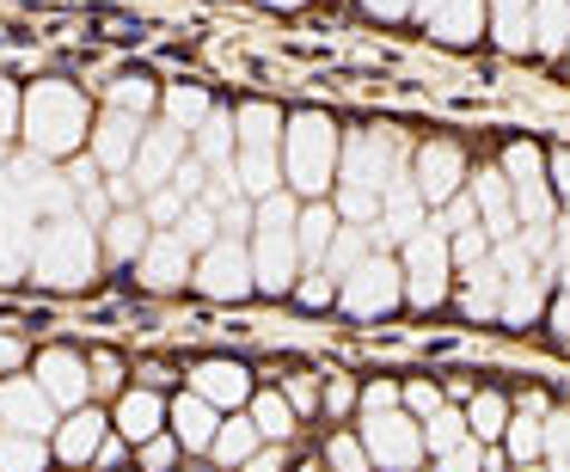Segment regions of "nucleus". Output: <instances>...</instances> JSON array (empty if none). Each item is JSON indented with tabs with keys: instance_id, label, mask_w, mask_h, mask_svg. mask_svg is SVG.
I'll list each match as a JSON object with an SVG mask.
<instances>
[{
	"instance_id": "50",
	"label": "nucleus",
	"mask_w": 570,
	"mask_h": 472,
	"mask_svg": "<svg viewBox=\"0 0 570 472\" xmlns=\"http://www.w3.org/2000/svg\"><path fill=\"white\" fill-rule=\"evenodd\" d=\"M479 466H484V460L472 454V442H460L454 454H442V472H479Z\"/></svg>"
},
{
	"instance_id": "19",
	"label": "nucleus",
	"mask_w": 570,
	"mask_h": 472,
	"mask_svg": "<svg viewBox=\"0 0 570 472\" xmlns=\"http://www.w3.org/2000/svg\"><path fill=\"white\" fill-rule=\"evenodd\" d=\"M472 203L484 215V234L491 239H515V190H509L503 173H479L472 178Z\"/></svg>"
},
{
	"instance_id": "54",
	"label": "nucleus",
	"mask_w": 570,
	"mask_h": 472,
	"mask_svg": "<svg viewBox=\"0 0 570 472\" xmlns=\"http://www.w3.org/2000/svg\"><path fill=\"white\" fill-rule=\"evenodd\" d=\"M350 399H356V386H350V381H332V386H325V405H332V411H344Z\"/></svg>"
},
{
	"instance_id": "14",
	"label": "nucleus",
	"mask_w": 570,
	"mask_h": 472,
	"mask_svg": "<svg viewBox=\"0 0 570 472\" xmlns=\"http://www.w3.org/2000/svg\"><path fill=\"white\" fill-rule=\"evenodd\" d=\"M503 166H509V185H515V222L546 227V215H552V190H546V166H540V154H533L528 141H515Z\"/></svg>"
},
{
	"instance_id": "5",
	"label": "nucleus",
	"mask_w": 570,
	"mask_h": 472,
	"mask_svg": "<svg viewBox=\"0 0 570 472\" xmlns=\"http://www.w3.org/2000/svg\"><path fill=\"white\" fill-rule=\"evenodd\" d=\"M31 246H38V209L13 190V178L0 173V283L31 271Z\"/></svg>"
},
{
	"instance_id": "21",
	"label": "nucleus",
	"mask_w": 570,
	"mask_h": 472,
	"mask_svg": "<svg viewBox=\"0 0 570 472\" xmlns=\"http://www.w3.org/2000/svg\"><path fill=\"white\" fill-rule=\"evenodd\" d=\"M173 435H178V448H203V454H209L215 435H222V411H215L203 393L178 399L173 405Z\"/></svg>"
},
{
	"instance_id": "51",
	"label": "nucleus",
	"mask_w": 570,
	"mask_h": 472,
	"mask_svg": "<svg viewBox=\"0 0 570 472\" xmlns=\"http://www.w3.org/2000/svg\"><path fill=\"white\" fill-rule=\"evenodd\" d=\"M283 399H288L295 411H307V405H320V386H313L307 374H301V381H288V393H283Z\"/></svg>"
},
{
	"instance_id": "25",
	"label": "nucleus",
	"mask_w": 570,
	"mask_h": 472,
	"mask_svg": "<svg viewBox=\"0 0 570 472\" xmlns=\"http://www.w3.org/2000/svg\"><path fill=\"white\" fill-rule=\"evenodd\" d=\"M190 381H197V393L209 399L215 411H222V405H239V399L252 393V381H246V368H239V362H203Z\"/></svg>"
},
{
	"instance_id": "31",
	"label": "nucleus",
	"mask_w": 570,
	"mask_h": 472,
	"mask_svg": "<svg viewBox=\"0 0 570 472\" xmlns=\"http://www.w3.org/2000/svg\"><path fill=\"white\" fill-rule=\"evenodd\" d=\"M295 239H301V258H325V252H332V239H337V215L325 209V203H313V209H301V222H295Z\"/></svg>"
},
{
	"instance_id": "6",
	"label": "nucleus",
	"mask_w": 570,
	"mask_h": 472,
	"mask_svg": "<svg viewBox=\"0 0 570 472\" xmlns=\"http://www.w3.org/2000/svg\"><path fill=\"white\" fill-rule=\"evenodd\" d=\"M448 258H454V246H448L435 227H423L417 239H405V301L411 307H435V301L448 295Z\"/></svg>"
},
{
	"instance_id": "55",
	"label": "nucleus",
	"mask_w": 570,
	"mask_h": 472,
	"mask_svg": "<svg viewBox=\"0 0 570 472\" xmlns=\"http://www.w3.org/2000/svg\"><path fill=\"white\" fill-rule=\"evenodd\" d=\"M362 405H368V411H393L399 393H393V386H368V399H362Z\"/></svg>"
},
{
	"instance_id": "34",
	"label": "nucleus",
	"mask_w": 570,
	"mask_h": 472,
	"mask_svg": "<svg viewBox=\"0 0 570 472\" xmlns=\"http://www.w3.org/2000/svg\"><path fill=\"white\" fill-rule=\"evenodd\" d=\"M215 117V105H209V92H197V87H178V92H166V124L173 129H203Z\"/></svg>"
},
{
	"instance_id": "42",
	"label": "nucleus",
	"mask_w": 570,
	"mask_h": 472,
	"mask_svg": "<svg viewBox=\"0 0 570 472\" xmlns=\"http://www.w3.org/2000/svg\"><path fill=\"white\" fill-rule=\"evenodd\" d=\"M472 430H479V435H503V430H509V405H503L497 393L472 399Z\"/></svg>"
},
{
	"instance_id": "33",
	"label": "nucleus",
	"mask_w": 570,
	"mask_h": 472,
	"mask_svg": "<svg viewBox=\"0 0 570 472\" xmlns=\"http://www.w3.org/2000/svg\"><path fill=\"white\" fill-rule=\"evenodd\" d=\"M234 129H239V148H276L283 117H276V105H246V111H234Z\"/></svg>"
},
{
	"instance_id": "22",
	"label": "nucleus",
	"mask_w": 570,
	"mask_h": 472,
	"mask_svg": "<svg viewBox=\"0 0 570 472\" xmlns=\"http://www.w3.org/2000/svg\"><path fill=\"white\" fill-rule=\"evenodd\" d=\"M234 178H239V190H246L252 203H264V197L283 190V160H276V148H239Z\"/></svg>"
},
{
	"instance_id": "41",
	"label": "nucleus",
	"mask_w": 570,
	"mask_h": 472,
	"mask_svg": "<svg viewBox=\"0 0 570 472\" xmlns=\"http://www.w3.org/2000/svg\"><path fill=\"white\" fill-rule=\"evenodd\" d=\"M148 105H154V87L148 80H111V111H136V117H148Z\"/></svg>"
},
{
	"instance_id": "8",
	"label": "nucleus",
	"mask_w": 570,
	"mask_h": 472,
	"mask_svg": "<svg viewBox=\"0 0 570 472\" xmlns=\"http://www.w3.org/2000/svg\"><path fill=\"white\" fill-rule=\"evenodd\" d=\"M362 448H368V460H374V466L405 472V466H417L423 435H417V423H411V417H399V411H374V417L362 423Z\"/></svg>"
},
{
	"instance_id": "57",
	"label": "nucleus",
	"mask_w": 570,
	"mask_h": 472,
	"mask_svg": "<svg viewBox=\"0 0 570 472\" xmlns=\"http://www.w3.org/2000/svg\"><path fill=\"white\" fill-rule=\"evenodd\" d=\"M368 13H381V19H405V13H411V0H368Z\"/></svg>"
},
{
	"instance_id": "23",
	"label": "nucleus",
	"mask_w": 570,
	"mask_h": 472,
	"mask_svg": "<svg viewBox=\"0 0 570 472\" xmlns=\"http://www.w3.org/2000/svg\"><path fill=\"white\" fill-rule=\"evenodd\" d=\"M148 227H154V222H148L141 209H117L111 222H105V252H111L117 264H136L141 252H148V239H154Z\"/></svg>"
},
{
	"instance_id": "2",
	"label": "nucleus",
	"mask_w": 570,
	"mask_h": 472,
	"mask_svg": "<svg viewBox=\"0 0 570 472\" xmlns=\"http://www.w3.org/2000/svg\"><path fill=\"white\" fill-rule=\"evenodd\" d=\"M99 252L105 239L92 234L87 215H56L38 227V246H31V276L43 288H87L99 276Z\"/></svg>"
},
{
	"instance_id": "60",
	"label": "nucleus",
	"mask_w": 570,
	"mask_h": 472,
	"mask_svg": "<svg viewBox=\"0 0 570 472\" xmlns=\"http://www.w3.org/2000/svg\"><path fill=\"white\" fill-rule=\"evenodd\" d=\"M442 7H448V0H411V13H417V19H423V26H430V19H435V13H442Z\"/></svg>"
},
{
	"instance_id": "11",
	"label": "nucleus",
	"mask_w": 570,
	"mask_h": 472,
	"mask_svg": "<svg viewBox=\"0 0 570 472\" xmlns=\"http://www.w3.org/2000/svg\"><path fill=\"white\" fill-rule=\"evenodd\" d=\"M141 141H148V124H141L136 111H105L99 124H92V160H99V173H129L141 154Z\"/></svg>"
},
{
	"instance_id": "43",
	"label": "nucleus",
	"mask_w": 570,
	"mask_h": 472,
	"mask_svg": "<svg viewBox=\"0 0 570 472\" xmlns=\"http://www.w3.org/2000/svg\"><path fill=\"white\" fill-rule=\"evenodd\" d=\"M19 117H26V99H19L13 80H0V148L19 136Z\"/></svg>"
},
{
	"instance_id": "36",
	"label": "nucleus",
	"mask_w": 570,
	"mask_h": 472,
	"mask_svg": "<svg viewBox=\"0 0 570 472\" xmlns=\"http://www.w3.org/2000/svg\"><path fill=\"white\" fill-rule=\"evenodd\" d=\"M252 423H258V435H271V442H288V435H295V405H288L283 393H258L252 399Z\"/></svg>"
},
{
	"instance_id": "26",
	"label": "nucleus",
	"mask_w": 570,
	"mask_h": 472,
	"mask_svg": "<svg viewBox=\"0 0 570 472\" xmlns=\"http://www.w3.org/2000/svg\"><path fill=\"white\" fill-rule=\"evenodd\" d=\"M197 160L209 166V173H222V166L239 160V129H234V111H215L209 124L197 129Z\"/></svg>"
},
{
	"instance_id": "37",
	"label": "nucleus",
	"mask_w": 570,
	"mask_h": 472,
	"mask_svg": "<svg viewBox=\"0 0 570 472\" xmlns=\"http://www.w3.org/2000/svg\"><path fill=\"white\" fill-rule=\"evenodd\" d=\"M362 258H368V227H337L332 252H325V276H350Z\"/></svg>"
},
{
	"instance_id": "45",
	"label": "nucleus",
	"mask_w": 570,
	"mask_h": 472,
	"mask_svg": "<svg viewBox=\"0 0 570 472\" xmlns=\"http://www.w3.org/2000/svg\"><path fill=\"white\" fill-rule=\"evenodd\" d=\"M178 460V435H154V442H141V466L148 472H166Z\"/></svg>"
},
{
	"instance_id": "16",
	"label": "nucleus",
	"mask_w": 570,
	"mask_h": 472,
	"mask_svg": "<svg viewBox=\"0 0 570 472\" xmlns=\"http://www.w3.org/2000/svg\"><path fill=\"white\" fill-rule=\"evenodd\" d=\"M417 190L423 203H454L460 197V178H466V154L448 148V141H430V148H417Z\"/></svg>"
},
{
	"instance_id": "28",
	"label": "nucleus",
	"mask_w": 570,
	"mask_h": 472,
	"mask_svg": "<svg viewBox=\"0 0 570 472\" xmlns=\"http://www.w3.org/2000/svg\"><path fill=\"white\" fill-rule=\"evenodd\" d=\"M430 31L442 43H472L484 31V0H448L442 13L430 19Z\"/></svg>"
},
{
	"instance_id": "61",
	"label": "nucleus",
	"mask_w": 570,
	"mask_h": 472,
	"mask_svg": "<svg viewBox=\"0 0 570 472\" xmlns=\"http://www.w3.org/2000/svg\"><path fill=\"white\" fill-rule=\"evenodd\" d=\"M264 7H307V0H264Z\"/></svg>"
},
{
	"instance_id": "40",
	"label": "nucleus",
	"mask_w": 570,
	"mask_h": 472,
	"mask_svg": "<svg viewBox=\"0 0 570 472\" xmlns=\"http://www.w3.org/2000/svg\"><path fill=\"white\" fill-rule=\"evenodd\" d=\"M185 209H190V197L178 185H166V190H154V197H148V209H141V215H148L154 227H178V215H185Z\"/></svg>"
},
{
	"instance_id": "58",
	"label": "nucleus",
	"mask_w": 570,
	"mask_h": 472,
	"mask_svg": "<svg viewBox=\"0 0 570 472\" xmlns=\"http://www.w3.org/2000/svg\"><path fill=\"white\" fill-rule=\"evenodd\" d=\"M99 466H124V435H105V448H99Z\"/></svg>"
},
{
	"instance_id": "13",
	"label": "nucleus",
	"mask_w": 570,
	"mask_h": 472,
	"mask_svg": "<svg viewBox=\"0 0 570 472\" xmlns=\"http://www.w3.org/2000/svg\"><path fill=\"white\" fill-rule=\"evenodd\" d=\"M0 423H7V430H19V435H50V430H62V423H56V399L43 393L38 381H26V374L0 386Z\"/></svg>"
},
{
	"instance_id": "32",
	"label": "nucleus",
	"mask_w": 570,
	"mask_h": 472,
	"mask_svg": "<svg viewBox=\"0 0 570 472\" xmlns=\"http://www.w3.org/2000/svg\"><path fill=\"white\" fill-rule=\"evenodd\" d=\"M43 466H50L43 435H19V430L0 435V472H43Z\"/></svg>"
},
{
	"instance_id": "1",
	"label": "nucleus",
	"mask_w": 570,
	"mask_h": 472,
	"mask_svg": "<svg viewBox=\"0 0 570 472\" xmlns=\"http://www.w3.org/2000/svg\"><path fill=\"white\" fill-rule=\"evenodd\" d=\"M19 136H26L31 154L43 160H68L80 141H92V111H87V92L68 87V80H38L26 92V117H19Z\"/></svg>"
},
{
	"instance_id": "30",
	"label": "nucleus",
	"mask_w": 570,
	"mask_h": 472,
	"mask_svg": "<svg viewBox=\"0 0 570 472\" xmlns=\"http://www.w3.org/2000/svg\"><path fill=\"white\" fill-rule=\"evenodd\" d=\"M252 454H258V423H252V417H227L222 435H215V448H209V460H215V466H246Z\"/></svg>"
},
{
	"instance_id": "9",
	"label": "nucleus",
	"mask_w": 570,
	"mask_h": 472,
	"mask_svg": "<svg viewBox=\"0 0 570 472\" xmlns=\"http://www.w3.org/2000/svg\"><path fill=\"white\" fill-rule=\"evenodd\" d=\"M190 160V136L185 129H148V141H141V154H136V166H129V178H136V190L141 197H154V190H166L178 178V166Z\"/></svg>"
},
{
	"instance_id": "29",
	"label": "nucleus",
	"mask_w": 570,
	"mask_h": 472,
	"mask_svg": "<svg viewBox=\"0 0 570 472\" xmlns=\"http://www.w3.org/2000/svg\"><path fill=\"white\" fill-rule=\"evenodd\" d=\"M533 43L546 56L570 50V0H533Z\"/></svg>"
},
{
	"instance_id": "52",
	"label": "nucleus",
	"mask_w": 570,
	"mask_h": 472,
	"mask_svg": "<svg viewBox=\"0 0 570 472\" xmlns=\"http://www.w3.org/2000/svg\"><path fill=\"white\" fill-rule=\"evenodd\" d=\"M68 185H75V190H99V160H75V166H68Z\"/></svg>"
},
{
	"instance_id": "48",
	"label": "nucleus",
	"mask_w": 570,
	"mask_h": 472,
	"mask_svg": "<svg viewBox=\"0 0 570 472\" xmlns=\"http://www.w3.org/2000/svg\"><path fill=\"white\" fill-rule=\"evenodd\" d=\"M405 405L417 411V417H435V411H442V393H435V386H405Z\"/></svg>"
},
{
	"instance_id": "56",
	"label": "nucleus",
	"mask_w": 570,
	"mask_h": 472,
	"mask_svg": "<svg viewBox=\"0 0 570 472\" xmlns=\"http://www.w3.org/2000/svg\"><path fill=\"white\" fill-rule=\"evenodd\" d=\"M26 362V344L19 337H0V368H19Z\"/></svg>"
},
{
	"instance_id": "44",
	"label": "nucleus",
	"mask_w": 570,
	"mask_h": 472,
	"mask_svg": "<svg viewBox=\"0 0 570 472\" xmlns=\"http://www.w3.org/2000/svg\"><path fill=\"white\" fill-rule=\"evenodd\" d=\"M87 368H92V386H99V393H124V362H117L111 350L87 356Z\"/></svg>"
},
{
	"instance_id": "12",
	"label": "nucleus",
	"mask_w": 570,
	"mask_h": 472,
	"mask_svg": "<svg viewBox=\"0 0 570 472\" xmlns=\"http://www.w3.org/2000/svg\"><path fill=\"white\" fill-rule=\"evenodd\" d=\"M31 381L56 399V411H80V405H87V393H92V368H87L80 350H43Z\"/></svg>"
},
{
	"instance_id": "15",
	"label": "nucleus",
	"mask_w": 570,
	"mask_h": 472,
	"mask_svg": "<svg viewBox=\"0 0 570 472\" xmlns=\"http://www.w3.org/2000/svg\"><path fill=\"white\" fill-rule=\"evenodd\" d=\"M136 276H141V288H154V295H173V288H185L190 276H197V264H190V252L178 246L173 234H154L148 252L136 258Z\"/></svg>"
},
{
	"instance_id": "46",
	"label": "nucleus",
	"mask_w": 570,
	"mask_h": 472,
	"mask_svg": "<svg viewBox=\"0 0 570 472\" xmlns=\"http://www.w3.org/2000/svg\"><path fill=\"white\" fill-rule=\"evenodd\" d=\"M332 466L337 472H368V448L362 442H332Z\"/></svg>"
},
{
	"instance_id": "38",
	"label": "nucleus",
	"mask_w": 570,
	"mask_h": 472,
	"mask_svg": "<svg viewBox=\"0 0 570 472\" xmlns=\"http://www.w3.org/2000/svg\"><path fill=\"white\" fill-rule=\"evenodd\" d=\"M540 417H546V411H521V417L503 430V442H509V460H533V454L546 448V423H540Z\"/></svg>"
},
{
	"instance_id": "35",
	"label": "nucleus",
	"mask_w": 570,
	"mask_h": 472,
	"mask_svg": "<svg viewBox=\"0 0 570 472\" xmlns=\"http://www.w3.org/2000/svg\"><path fill=\"white\" fill-rule=\"evenodd\" d=\"M215 234H222V222H215L209 203H190V209L178 215V227H173V239H178L185 252H209V246H215Z\"/></svg>"
},
{
	"instance_id": "4",
	"label": "nucleus",
	"mask_w": 570,
	"mask_h": 472,
	"mask_svg": "<svg viewBox=\"0 0 570 472\" xmlns=\"http://www.w3.org/2000/svg\"><path fill=\"white\" fill-rule=\"evenodd\" d=\"M7 178H13V190L31 203L38 215H80V190L68 185V173H56L43 154H19V160H7Z\"/></svg>"
},
{
	"instance_id": "53",
	"label": "nucleus",
	"mask_w": 570,
	"mask_h": 472,
	"mask_svg": "<svg viewBox=\"0 0 570 472\" xmlns=\"http://www.w3.org/2000/svg\"><path fill=\"white\" fill-rule=\"evenodd\" d=\"M246 472H283V448L271 442V454H252V460H246Z\"/></svg>"
},
{
	"instance_id": "59",
	"label": "nucleus",
	"mask_w": 570,
	"mask_h": 472,
	"mask_svg": "<svg viewBox=\"0 0 570 472\" xmlns=\"http://www.w3.org/2000/svg\"><path fill=\"white\" fill-rule=\"evenodd\" d=\"M552 185L570 197V148H564V154H552Z\"/></svg>"
},
{
	"instance_id": "3",
	"label": "nucleus",
	"mask_w": 570,
	"mask_h": 472,
	"mask_svg": "<svg viewBox=\"0 0 570 472\" xmlns=\"http://www.w3.org/2000/svg\"><path fill=\"white\" fill-rule=\"evenodd\" d=\"M337 160H344V148H337L332 117L307 111V117L288 124V166H283V173H288V185H295V190L320 197V190L337 178Z\"/></svg>"
},
{
	"instance_id": "47",
	"label": "nucleus",
	"mask_w": 570,
	"mask_h": 472,
	"mask_svg": "<svg viewBox=\"0 0 570 472\" xmlns=\"http://www.w3.org/2000/svg\"><path fill=\"white\" fill-rule=\"evenodd\" d=\"M546 448H552L558 460H570V411H558V417H546Z\"/></svg>"
},
{
	"instance_id": "18",
	"label": "nucleus",
	"mask_w": 570,
	"mask_h": 472,
	"mask_svg": "<svg viewBox=\"0 0 570 472\" xmlns=\"http://www.w3.org/2000/svg\"><path fill=\"white\" fill-rule=\"evenodd\" d=\"M381 234H386V239H417V234H423V190H417V178H411V173H399L393 190H386V203H381Z\"/></svg>"
},
{
	"instance_id": "24",
	"label": "nucleus",
	"mask_w": 570,
	"mask_h": 472,
	"mask_svg": "<svg viewBox=\"0 0 570 472\" xmlns=\"http://www.w3.org/2000/svg\"><path fill=\"white\" fill-rule=\"evenodd\" d=\"M460 307H466L472 319H497V307H503V271H497V258H484V264H472V271H466Z\"/></svg>"
},
{
	"instance_id": "20",
	"label": "nucleus",
	"mask_w": 570,
	"mask_h": 472,
	"mask_svg": "<svg viewBox=\"0 0 570 472\" xmlns=\"http://www.w3.org/2000/svg\"><path fill=\"white\" fill-rule=\"evenodd\" d=\"M117 430H124V442H154L160 435V423H166V405H160V393L154 386H136V393H124L117 399Z\"/></svg>"
},
{
	"instance_id": "10",
	"label": "nucleus",
	"mask_w": 570,
	"mask_h": 472,
	"mask_svg": "<svg viewBox=\"0 0 570 472\" xmlns=\"http://www.w3.org/2000/svg\"><path fill=\"white\" fill-rule=\"evenodd\" d=\"M197 288L215 295V301L252 295V288H258V276H252V252L234 246V239H215V246L203 252V264H197Z\"/></svg>"
},
{
	"instance_id": "39",
	"label": "nucleus",
	"mask_w": 570,
	"mask_h": 472,
	"mask_svg": "<svg viewBox=\"0 0 570 472\" xmlns=\"http://www.w3.org/2000/svg\"><path fill=\"white\" fill-rule=\"evenodd\" d=\"M460 442H466V417H460V411H435L430 430H423V448H435V454H454Z\"/></svg>"
},
{
	"instance_id": "17",
	"label": "nucleus",
	"mask_w": 570,
	"mask_h": 472,
	"mask_svg": "<svg viewBox=\"0 0 570 472\" xmlns=\"http://www.w3.org/2000/svg\"><path fill=\"white\" fill-rule=\"evenodd\" d=\"M105 435H111V417H99V411H68V423L56 430V454L68 460V466H87V460H99Z\"/></svg>"
},
{
	"instance_id": "49",
	"label": "nucleus",
	"mask_w": 570,
	"mask_h": 472,
	"mask_svg": "<svg viewBox=\"0 0 570 472\" xmlns=\"http://www.w3.org/2000/svg\"><path fill=\"white\" fill-rule=\"evenodd\" d=\"M337 295V288H332V276H307V283H301V301H307V307H325V301H332Z\"/></svg>"
},
{
	"instance_id": "27",
	"label": "nucleus",
	"mask_w": 570,
	"mask_h": 472,
	"mask_svg": "<svg viewBox=\"0 0 570 472\" xmlns=\"http://www.w3.org/2000/svg\"><path fill=\"white\" fill-rule=\"evenodd\" d=\"M540 295H546V276H540V271L503 276V307H497V319H509V325H528L533 313H540Z\"/></svg>"
},
{
	"instance_id": "7",
	"label": "nucleus",
	"mask_w": 570,
	"mask_h": 472,
	"mask_svg": "<svg viewBox=\"0 0 570 472\" xmlns=\"http://www.w3.org/2000/svg\"><path fill=\"white\" fill-rule=\"evenodd\" d=\"M405 301V276H399L393 258H362L356 271L344 276V307L356 319H374V313H393Z\"/></svg>"
}]
</instances>
